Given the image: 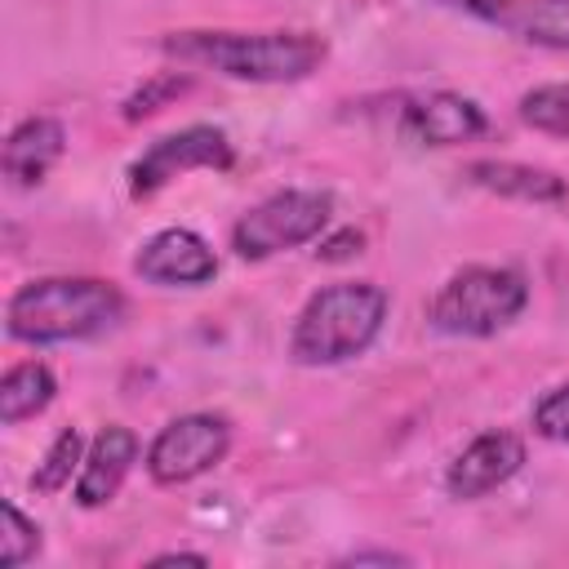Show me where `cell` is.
<instances>
[{
	"instance_id": "6da1fadb",
	"label": "cell",
	"mask_w": 569,
	"mask_h": 569,
	"mask_svg": "<svg viewBox=\"0 0 569 569\" xmlns=\"http://www.w3.org/2000/svg\"><path fill=\"white\" fill-rule=\"evenodd\" d=\"M160 53L187 67H209L227 80L293 84L320 71L329 44L316 31H169Z\"/></svg>"
},
{
	"instance_id": "7a4b0ae2",
	"label": "cell",
	"mask_w": 569,
	"mask_h": 569,
	"mask_svg": "<svg viewBox=\"0 0 569 569\" xmlns=\"http://www.w3.org/2000/svg\"><path fill=\"white\" fill-rule=\"evenodd\" d=\"M124 316V293L98 276H40L27 280L9 307L4 329L13 342L53 347V342H84L116 329Z\"/></svg>"
},
{
	"instance_id": "3957f363",
	"label": "cell",
	"mask_w": 569,
	"mask_h": 569,
	"mask_svg": "<svg viewBox=\"0 0 569 569\" xmlns=\"http://www.w3.org/2000/svg\"><path fill=\"white\" fill-rule=\"evenodd\" d=\"M391 311V298L373 280H338L307 298V307L293 320L289 356L307 369L356 360L373 347L382 333V320Z\"/></svg>"
},
{
	"instance_id": "277c9868",
	"label": "cell",
	"mask_w": 569,
	"mask_h": 569,
	"mask_svg": "<svg viewBox=\"0 0 569 569\" xmlns=\"http://www.w3.org/2000/svg\"><path fill=\"white\" fill-rule=\"evenodd\" d=\"M529 302V280L516 267H462L453 271L431 307L427 320L431 329L449 333V338H493L498 329H507Z\"/></svg>"
},
{
	"instance_id": "5b68a950",
	"label": "cell",
	"mask_w": 569,
	"mask_h": 569,
	"mask_svg": "<svg viewBox=\"0 0 569 569\" xmlns=\"http://www.w3.org/2000/svg\"><path fill=\"white\" fill-rule=\"evenodd\" d=\"M333 218V196L329 191H311V187H284L267 200H258L249 213L236 218L231 227V249L244 262H262L276 258L284 249H298L307 240H316Z\"/></svg>"
},
{
	"instance_id": "8992f818",
	"label": "cell",
	"mask_w": 569,
	"mask_h": 569,
	"mask_svg": "<svg viewBox=\"0 0 569 569\" xmlns=\"http://www.w3.org/2000/svg\"><path fill=\"white\" fill-rule=\"evenodd\" d=\"M231 449V422L222 413H182L147 445V476L164 489L213 471Z\"/></svg>"
},
{
	"instance_id": "52a82bcc",
	"label": "cell",
	"mask_w": 569,
	"mask_h": 569,
	"mask_svg": "<svg viewBox=\"0 0 569 569\" xmlns=\"http://www.w3.org/2000/svg\"><path fill=\"white\" fill-rule=\"evenodd\" d=\"M231 164H236V151L218 124H187L178 133L156 138L129 164V196L151 200L156 191H164L173 178H182L191 169H231Z\"/></svg>"
},
{
	"instance_id": "ba28073f",
	"label": "cell",
	"mask_w": 569,
	"mask_h": 569,
	"mask_svg": "<svg viewBox=\"0 0 569 569\" xmlns=\"http://www.w3.org/2000/svg\"><path fill=\"white\" fill-rule=\"evenodd\" d=\"M133 271L160 289H200L218 276V253L191 227H164L142 240V249L133 253Z\"/></svg>"
},
{
	"instance_id": "9c48e42d",
	"label": "cell",
	"mask_w": 569,
	"mask_h": 569,
	"mask_svg": "<svg viewBox=\"0 0 569 569\" xmlns=\"http://www.w3.org/2000/svg\"><path fill=\"white\" fill-rule=\"evenodd\" d=\"M400 129H405V138H413L422 147H458V142L480 138L489 129V116L467 93L431 89V93H418V98L405 102Z\"/></svg>"
},
{
	"instance_id": "30bf717a",
	"label": "cell",
	"mask_w": 569,
	"mask_h": 569,
	"mask_svg": "<svg viewBox=\"0 0 569 569\" xmlns=\"http://www.w3.org/2000/svg\"><path fill=\"white\" fill-rule=\"evenodd\" d=\"M525 467V440L516 431H485L476 436L445 471V493L458 502H476L502 489Z\"/></svg>"
},
{
	"instance_id": "8fae6325",
	"label": "cell",
	"mask_w": 569,
	"mask_h": 569,
	"mask_svg": "<svg viewBox=\"0 0 569 569\" xmlns=\"http://www.w3.org/2000/svg\"><path fill=\"white\" fill-rule=\"evenodd\" d=\"M133 462H138V436H133L129 427H120V422L102 427V431L89 440L84 462H80V471H76V502H80L84 511L107 507V502L120 493V485H124V476L133 471Z\"/></svg>"
},
{
	"instance_id": "7c38bea8",
	"label": "cell",
	"mask_w": 569,
	"mask_h": 569,
	"mask_svg": "<svg viewBox=\"0 0 569 569\" xmlns=\"http://www.w3.org/2000/svg\"><path fill=\"white\" fill-rule=\"evenodd\" d=\"M67 151V129L53 116H27L9 138H4V178L9 187L27 191L49 178V169Z\"/></svg>"
},
{
	"instance_id": "4fadbf2b",
	"label": "cell",
	"mask_w": 569,
	"mask_h": 569,
	"mask_svg": "<svg viewBox=\"0 0 569 569\" xmlns=\"http://www.w3.org/2000/svg\"><path fill=\"white\" fill-rule=\"evenodd\" d=\"M462 173H467V182H476V187H485L493 196L520 200V204H547V209L569 204L565 178L551 173V169H538V164H520V160H471Z\"/></svg>"
},
{
	"instance_id": "5bb4252c",
	"label": "cell",
	"mask_w": 569,
	"mask_h": 569,
	"mask_svg": "<svg viewBox=\"0 0 569 569\" xmlns=\"http://www.w3.org/2000/svg\"><path fill=\"white\" fill-rule=\"evenodd\" d=\"M58 396V378L44 360H22L13 369H4L0 378V422L4 427H18L36 413H44Z\"/></svg>"
},
{
	"instance_id": "9a60e30c",
	"label": "cell",
	"mask_w": 569,
	"mask_h": 569,
	"mask_svg": "<svg viewBox=\"0 0 569 569\" xmlns=\"http://www.w3.org/2000/svg\"><path fill=\"white\" fill-rule=\"evenodd\" d=\"M502 27L538 49H569V0H516L502 13Z\"/></svg>"
},
{
	"instance_id": "2e32d148",
	"label": "cell",
	"mask_w": 569,
	"mask_h": 569,
	"mask_svg": "<svg viewBox=\"0 0 569 569\" xmlns=\"http://www.w3.org/2000/svg\"><path fill=\"white\" fill-rule=\"evenodd\" d=\"M84 436L76 431V427H62L58 436H53V445L44 449V458L36 462V471H31V489L36 493H58V489H67L71 485V471H80V462H84Z\"/></svg>"
},
{
	"instance_id": "e0dca14e",
	"label": "cell",
	"mask_w": 569,
	"mask_h": 569,
	"mask_svg": "<svg viewBox=\"0 0 569 569\" xmlns=\"http://www.w3.org/2000/svg\"><path fill=\"white\" fill-rule=\"evenodd\" d=\"M520 120L538 133L569 138V84H538L520 93Z\"/></svg>"
},
{
	"instance_id": "ac0fdd59",
	"label": "cell",
	"mask_w": 569,
	"mask_h": 569,
	"mask_svg": "<svg viewBox=\"0 0 569 569\" xmlns=\"http://www.w3.org/2000/svg\"><path fill=\"white\" fill-rule=\"evenodd\" d=\"M0 542H4L0 547V560L9 569H18V565H27V560L40 556V525L31 516H22L18 502H4V533H0Z\"/></svg>"
},
{
	"instance_id": "d6986e66",
	"label": "cell",
	"mask_w": 569,
	"mask_h": 569,
	"mask_svg": "<svg viewBox=\"0 0 569 569\" xmlns=\"http://www.w3.org/2000/svg\"><path fill=\"white\" fill-rule=\"evenodd\" d=\"M187 84H191V80L178 76V71H160V76H151V80L124 102V120H147V116H156V111H160L169 98H178Z\"/></svg>"
},
{
	"instance_id": "ffe728a7",
	"label": "cell",
	"mask_w": 569,
	"mask_h": 569,
	"mask_svg": "<svg viewBox=\"0 0 569 569\" xmlns=\"http://www.w3.org/2000/svg\"><path fill=\"white\" fill-rule=\"evenodd\" d=\"M533 431H538L542 440L569 445V382L551 387V391L533 405Z\"/></svg>"
},
{
	"instance_id": "44dd1931",
	"label": "cell",
	"mask_w": 569,
	"mask_h": 569,
	"mask_svg": "<svg viewBox=\"0 0 569 569\" xmlns=\"http://www.w3.org/2000/svg\"><path fill=\"white\" fill-rule=\"evenodd\" d=\"M436 4H445V9H462V13H471V18L502 22V13H507L516 0H436Z\"/></svg>"
},
{
	"instance_id": "7402d4cb",
	"label": "cell",
	"mask_w": 569,
	"mask_h": 569,
	"mask_svg": "<svg viewBox=\"0 0 569 569\" xmlns=\"http://www.w3.org/2000/svg\"><path fill=\"white\" fill-rule=\"evenodd\" d=\"M151 565H209V556H200V551H160V556H151Z\"/></svg>"
},
{
	"instance_id": "603a6c76",
	"label": "cell",
	"mask_w": 569,
	"mask_h": 569,
	"mask_svg": "<svg viewBox=\"0 0 569 569\" xmlns=\"http://www.w3.org/2000/svg\"><path fill=\"white\" fill-rule=\"evenodd\" d=\"M351 565H405V556H396V551H360V556H351Z\"/></svg>"
},
{
	"instance_id": "cb8c5ba5",
	"label": "cell",
	"mask_w": 569,
	"mask_h": 569,
	"mask_svg": "<svg viewBox=\"0 0 569 569\" xmlns=\"http://www.w3.org/2000/svg\"><path fill=\"white\" fill-rule=\"evenodd\" d=\"M347 244H360V236H356V231H347V236H338V240H329V249H325L320 258H347V253H351Z\"/></svg>"
}]
</instances>
